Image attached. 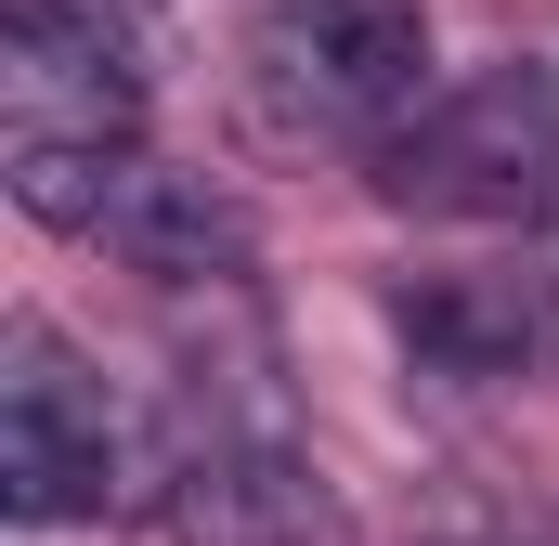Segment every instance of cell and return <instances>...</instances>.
Returning <instances> with one entry per match:
<instances>
[{"label": "cell", "mask_w": 559, "mask_h": 546, "mask_svg": "<svg viewBox=\"0 0 559 546\" xmlns=\"http://www.w3.org/2000/svg\"><path fill=\"white\" fill-rule=\"evenodd\" d=\"M378 195L455 235H534L559 209V66L508 52V66L429 79V105L378 143Z\"/></svg>", "instance_id": "6da1fadb"}, {"label": "cell", "mask_w": 559, "mask_h": 546, "mask_svg": "<svg viewBox=\"0 0 559 546\" xmlns=\"http://www.w3.org/2000/svg\"><path fill=\"white\" fill-rule=\"evenodd\" d=\"M156 495H169V534L182 546H365L352 508L325 495V468L286 455L274 429H235V416H209L195 442H169Z\"/></svg>", "instance_id": "8992f818"}, {"label": "cell", "mask_w": 559, "mask_h": 546, "mask_svg": "<svg viewBox=\"0 0 559 546\" xmlns=\"http://www.w3.org/2000/svg\"><path fill=\"white\" fill-rule=\"evenodd\" d=\"M156 105V39L131 0H0V169L118 156Z\"/></svg>", "instance_id": "277c9868"}, {"label": "cell", "mask_w": 559, "mask_h": 546, "mask_svg": "<svg viewBox=\"0 0 559 546\" xmlns=\"http://www.w3.org/2000/svg\"><path fill=\"white\" fill-rule=\"evenodd\" d=\"M404 352L442 378H559V261H481L391 299Z\"/></svg>", "instance_id": "52a82bcc"}, {"label": "cell", "mask_w": 559, "mask_h": 546, "mask_svg": "<svg viewBox=\"0 0 559 546\" xmlns=\"http://www.w3.org/2000/svg\"><path fill=\"white\" fill-rule=\"evenodd\" d=\"M248 92L286 143H378L429 105V13L417 0H261Z\"/></svg>", "instance_id": "3957f363"}, {"label": "cell", "mask_w": 559, "mask_h": 546, "mask_svg": "<svg viewBox=\"0 0 559 546\" xmlns=\"http://www.w3.org/2000/svg\"><path fill=\"white\" fill-rule=\"evenodd\" d=\"M143 482H169V455L92 378V352H66L39 312H13L0 325V508L26 534H66V521H118Z\"/></svg>", "instance_id": "7a4b0ae2"}, {"label": "cell", "mask_w": 559, "mask_h": 546, "mask_svg": "<svg viewBox=\"0 0 559 546\" xmlns=\"http://www.w3.org/2000/svg\"><path fill=\"white\" fill-rule=\"evenodd\" d=\"M13 209L131 261L143 286H248V209L209 182V169H169L156 143H118V156H39L13 169Z\"/></svg>", "instance_id": "5b68a950"}]
</instances>
